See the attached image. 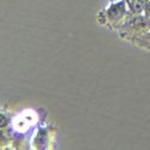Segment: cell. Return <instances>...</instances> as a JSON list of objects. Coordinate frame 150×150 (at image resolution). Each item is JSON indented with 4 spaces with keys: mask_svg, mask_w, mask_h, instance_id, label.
<instances>
[{
    "mask_svg": "<svg viewBox=\"0 0 150 150\" xmlns=\"http://www.w3.org/2000/svg\"><path fill=\"white\" fill-rule=\"evenodd\" d=\"M127 15V10L125 6V1H119L112 5L108 10H107V19L110 21V23L113 25H118V23H120L125 16Z\"/></svg>",
    "mask_w": 150,
    "mask_h": 150,
    "instance_id": "6da1fadb",
    "label": "cell"
},
{
    "mask_svg": "<svg viewBox=\"0 0 150 150\" xmlns=\"http://www.w3.org/2000/svg\"><path fill=\"white\" fill-rule=\"evenodd\" d=\"M148 1L149 0H131L130 1V7H131L132 13L138 15V13H141L142 11H144Z\"/></svg>",
    "mask_w": 150,
    "mask_h": 150,
    "instance_id": "7a4b0ae2",
    "label": "cell"
},
{
    "mask_svg": "<svg viewBox=\"0 0 150 150\" xmlns=\"http://www.w3.org/2000/svg\"><path fill=\"white\" fill-rule=\"evenodd\" d=\"M144 13H145V17L150 19V0L148 1L146 6H145V8H144Z\"/></svg>",
    "mask_w": 150,
    "mask_h": 150,
    "instance_id": "3957f363",
    "label": "cell"
}]
</instances>
